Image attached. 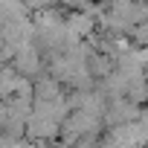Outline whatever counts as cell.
Here are the masks:
<instances>
[{"instance_id": "1", "label": "cell", "mask_w": 148, "mask_h": 148, "mask_svg": "<svg viewBox=\"0 0 148 148\" xmlns=\"http://www.w3.org/2000/svg\"><path fill=\"white\" fill-rule=\"evenodd\" d=\"M139 116H142L139 102H134L131 96H113L108 102V110H105V128H113V125H122V122H134Z\"/></svg>"}, {"instance_id": "2", "label": "cell", "mask_w": 148, "mask_h": 148, "mask_svg": "<svg viewBox=\"0 0 148 148\" xmlns=\"http://www.w3.org/2000/svg\"><path fill=\"white\" fill-rule=\"evenodd\" d=\"M12 67L21 73V76L35 79L38 73H41V44H38V41H35V44H23V47L15 52Z\"/></svg>"}]
</instances>
